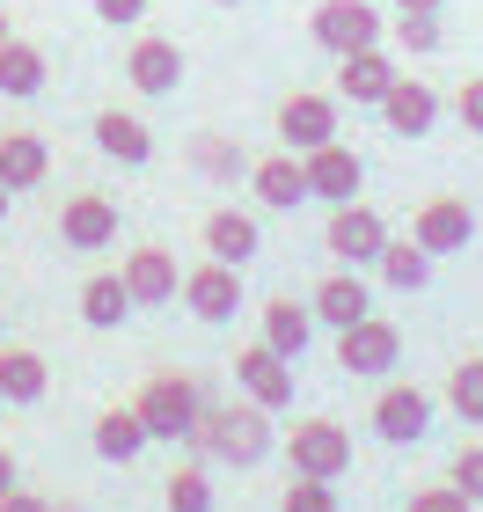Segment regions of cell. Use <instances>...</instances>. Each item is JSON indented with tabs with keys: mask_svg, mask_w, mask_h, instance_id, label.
Wrapping results in <instances>:
<instances>
[{
	"mask_svg": "<svg viewBox=\"0 0 483 512\" xmlns=\"http://www.w3.org/2000/svg\"><path fill=\"white\" fill-rule=\"evenodd\" d=\"M315 44L337 52V59L374 52V44H381V15L366 8V0H322V8H315Z\"/></svg>",
	"mask_w": 483,
	"mask_h": 512,
	"instance_id": "obj_6",
	"label": "cell"
},
{
	"mask_svg": "<svg viewBox=\"0 0 483 512\" xmlns=\"http://www.w3.org/2000/svg\"><path fill=\"white\" fill-rule=\"evenodd\" d=\"M374 315V286H366L359 271H330L315 286V322H330V330H352V322Z\"/></svg>",
	"mask_w": 483,
	"mask_h": 512,
	"instance_id": "obj_15",
	"label": "cell"
},
{
	"mask_svg": "<svg viewBox=\"0 0 483 512\" xmlns=\"http://www.w3.org/2000/svg\"><path fill=\"white\" fill-rule=\"evenodd\" d=\"M293 476H315V483H337L352 469V432L337 425V417H308V425H293Z\"/></svg>",
	"mask_w": 483,
	"mask_h": 512,
	"instance_id": "obj_4",
	"label": "cell"
},
{
	"mask_svg": "<svg viewBox=\"0 0 483 512\" xmlns=\"http://www.w3.org/2000/svg\"><path fill=\"white\" fill-rule=\"evenodd\" d=\"M308 337H315V308H301L293 293L264 300V344H271L279 359H301V352H308Z\"/></svg>",
	"mask_w": 483,
	"mask_h": 512,
	"instance_id": "obj_20",
	"label": "cell"
},
{
	"mask_svg": "<svg viewBox=\"0 0 483 512\" xmlns=\"http://www.w3.org/2000/svg\"><path fill=\"white\" fill-rule=\"evenodd\" d=\"M396 15H440V0H396Z\"/></svg>",
	"mask_w": 483,
	"mask_h": 512,
	"instance_id": "obj_40",
	"label": "cell"
},
{
	"mask_svg": "<svg viewBox=\"0 0 483 512\" xmlns=\"http://www.w3.org/2000/svg\"><path fill=\"white\" fill-rule=\"evenodd\" d=\"M96 15H103V22H140L147 0H96Z\"/></svg>",
	"mask_w": 483,
	"mask_h": 512,
	"instance_id": "obj_37",
	"label": "cell"
},
{
	"mask_svg": "<svg viewBox=\"0 0 483 512\" xmlns=\"http://www.w3.org/2000/svg\"><path fill=\"white\" fill-rule=\"evenodd\" d=\"M279 512H337V483H315V476H293Z\"/></svg>",
	"mask_w": 483,
	"mask_h": 512,
	"instance_id": "obj_31",
	"label": "cell"
},
{
	"mask_svg": "<svg viewBox=\"0 0 483 512\" xmlns=\"http://www.w3.org/2000/svg\"><path fill=\"white\" fill-rule=\"evenodd\" d=\"M198 161H205V176H213V183H235L242 169H257V161H242L235 147H227V139H198V147H191Z\"/></svg>",
	"mask_w": 483,
	"mask_h": 512,
	"instance_id": "obj_32",
	"label": "cell"
},
{
	"mask_svg": "<svg viewBox=\"0 0 483 512\" xmlns=\"http://www.w3.org/2000/svg\"><path fill=\"white\" fill-rule=\"evenodd\" d=\"M0 44H8V15H0Z\"/></svg>",
	"mask_w": 483,
	"mask_h": 512,
	"instance_id": "obj_42",
	"label": "cell"
},
{
	"mask_svg": "<svg viewBox=\"0 0 483 512\" xmlns=\"http://www.w3.org/2000/svg\"><path fill=\"white\" fill-rule=\"evenodd\" d=\"M125 286H132V300H140V308H161V300H176L183 293V271H176V256L169 249H132L125 256Z\"/></svg>",
	"mask_w": 483,
	"mask_h": 512,
	"instance_id": "obj_18",
	"label": "cell"
},
{
	"mask_svg": "<svg viewBox=\"0 0 483 512\" xmlns=\"http://www.w3.org/2000/svg\"><path fill=\"white\" fill-rule=\"evenodd\" d=\"M44 169H52V147L37 132H0V183L8 191H37Z\"/></svg>",
	"mask_w": 483,
	"mask_h": 512,
	"instance_id": "obj_22",
	"label": "cell"
},
{
	"mask_svg": "<svg viewBox=\"0 0 483 512\" xmlns=\"http://www.w3.org/2000/svg\"><path fill=\"white\" fill-rule=\"evenodd\" d=\"M396 81H403V74H396V59H388L381 44H374V52L337 59V96H344V103H374V110H381V96H388Z\"/></svg>",
	"mask_w": 483,
	"mask_h": 512,
	"instance_id": "obj_17",
	"label": "cell"
},
{
	"mask_svg": "<svg viewBox=\"0 0 483 512\" xmlns=\"http://www.w3.org/2000/svg\"><path fill=\"white\" fill-rule=\"evenodd\" d=\"M447 483H454V491H462V498H476V505H483V447H462V454H454Z\"/></svg>",
	"mask_w": 483,
	"mask_h": 512,
	"instance_id": "obj_33",
	"label": "cell"
},
{
	"mask_svg": "<svg viewBox=\"0 0 483 512\" xmlns=\"http://www.w3.org/2000/svg\"><path fill=\"white\" fill-rule=\"evenodd\" d=\"M381 118H388V132H403V139H425L432 125H440V96H432L425 81H396L381 96Z\"/></svg>",
	"mask_w": 483,
	"mask_h": 512,
	"instance_id": "obj_19",
	"label": "cell"
},
{
	"mask_svg": "<svg viewBox=\"0 0 483 512\" xmlns=\"http://www.w3.org/2000/svg\"><path fill=\"white\" fill-rule=\"evenodd\" d=\"M147 417V432L154 439H191L198 432V417H205V403H198V388L183 381V374H154L147 388H140V403H132Z\"/></svg>",
	"mask_w": 483,
	"mask_h": 512,
	"instance_id": "obj_3",
	"label": "cell"
},
{
	"mask_svg": "<svg viewBox=\"0 0 483 512\" xmlns=\"http://www.w3.org/2000/svg\"><path fill=\"white\" fill-rule=\"evenodd\" d=\"M235 381H242L249 403H264V410L293 403V359H279L271 344H242V352H235Z\"/></svg>",
	"mask_w": 483,
	"mask_h": 512,
	"instance_id": "obj_9",
	"label": "cell"
},
{
	"mask_svg": "<svg viewBox=\"0 0 483 512\" xmlns=\"http://www.w3.org/2000/svg\"><path fill=\"white\" fill-rule=\"evenodd\" d=\"M0 96H15V103L44 96V52L37 44H22V37L0 44Z\"/></svg>",
	"mask_w": 483,
	"mask_h": 512,
	"instance_id": "obj_27",
	"label": "cell"
},
{
	"mask_svg": "<svg viewBox=\"0 0 483 512\" xmlns=\"http://www.w3.org/2000/svg\"><path fill=\"white\" fill-rule=\"evenodd\" d=\"M308 161V183H315V198H330V205H352L359 198V183H366V161L344 147V139H330V147H315L301 154Z\"/></svg>",
	"mask_w": 483,
	"mask_h": 512,
	"instance_id": "obj_12",
	"label": "cell"
},
{
	"mask_svg": "<svg viewBox=\"0 0 483 512\" xmlns=\"http://www.w3.org/2000/svg\"><path fill=\"white\" fill-rule=\"evenodd\" d=\"M374 432L388 439V447H418V439L432 432V395L418 381H396L374 395Z\"/></svg>",
	"mask_w": 483,
	"mask_h": 512,
	"instance_id": "obj_8",
	"label": "cell"
},
{
	"mask_svg": "<svg viewBox=\"0 0 483 512\" xmlns=\"http://www.w3.org/2000/svg\"><path fill=\"white\" fill-rule=\"evenodd\" d=\"M161 498H169V512H213V476H205L198 461H183V469L169 476V491H161Z\"/></svg>",
	"mask_w": 483,
	"mask_h": 512,
	"instance_id": "obj_30",
	"label": "cell"
},
{
	"mask_svg": "<svg viewBox=\"0 0 483 512\" xmlns=\"http://www.w3.org/2000/svg\"><path fill=\"white\" fill-rule=\"evenodd\" d=\"M8 491H15V454L0 447V498H8Z\"/></svg>",
	"mask_w": 483,
	"mask_h": 512,
	"instance_id": "obj_39",
	"label": "cell"
},
{
	"mask_svg": "<svg viewBox=\"0 0 483 512\" xmlns=\"http://www.w3.org/2000/svg\"><path fill=\"white\" fill-rule=\"evenodd\" d=\"M279 139H286V154L330 147V139H337V103L330 96H286L279 103Z\"/></svg>",
	"mask_w": 483,
	"mask_h": 512,
	"instance_id": "obj_10",
	"label": "cell"
},
{
	"mask_svg": "<svg viewBox=\"0 0 483 512\" xmlns=\"http://www.w3.org/2000/svg\"><path fill=\"white\" fill-rule=\"evenodd\" d=\"M447 410L462 417V425H483V359H462L447 374Z\"/></svg>",
	"mask_w": 483,
	"mask_h": 512,
	"instance_id": "obj_29",
	"label": "cell"
},
{
	"mask_svg": "<svg viewBox=\"0 0 483 512\" xmlns=\"http://www.w3.org/2000/svg\"><path fill=\"white\" fill-rule=\"evenodd\" d=\"M322 242H330V256H337L344 271H366V264H381V249L396 242V235H388V220L374 213V205H359V198H352V205H337V213H330Z\"/></svg>",
	"mask_w": 483,
	"mask_h": 512,
	"instance_id": "obj_2",
	"label": "cell"
},
{
	"mask_svg": "<svg viewBox=\"0 0 483 512\" xmlns=\"http://www.w3.org/2000/svg\"><path fill=\"white\" fill-rule=\"evenodd\" d=\"M191 447L205 461H235V469H257V461L271 454V410L264 403H220L198 417Z\"/></svg>",
	"mask_w": 483,
	"mask_h": 512,
	"instance_id": "obj_1",
	"label": "cell"
},
{
	"mask_svg": "<svg viewBox=\"0 0 483 512\" xmlns=\"http://www.w3.org/2000/svg\"><path fill=\"white\" fill-rule=\"evenodd\" d=\"M205 249H213L220 256V264H249V256H257L264 249V227L257 220H249V213H235V205H220V213L213 220H205Z\"/></svg>",
	"mask_w": 483,
	"mask_h": 512,
	"instance_id": "obj_21",
	"label": "cell"
},
{
	"mask_svg": "<svg viewBox=\"0 0 483 512\" xmlns=\"http://www.w3.org/2000/svg\"><path fill=\"white\" fill-rule=\"evenodd\" d=\"M403 512H476V498H462L454 483H432V491H418Z\"/></svg>",
	"mask_w": 483,
	"mask_h": 512,
	"instance_id": "obj_35",
	"label": "cell"
},
{
	"mask_svg": "<svg viewBox=\"0 0 483 512\" xmlns=\"http://www.w3.org/2000/svg\"><path fill=\"white\" fill-rule=\"evenodd\" d=\"M396 359H403V337H396V322L366 315V322H352V330H337V366H344V374H359V381H381Z\"/></svg>",
	"mask_w": 483,
	"mask_h": 512,
	"instance_id": "obj_5",
	"label": "cell"
},
{
	"mask_svg": "<svg viewBox=\"0 0 483 512\" xmlns=\"http://www.w3.org/2000/svg\"><path fill=\"white\" fill-rule=\"evenodd\" d=\"M374 271H381L388 293H425V286H432V249H425L418 235H410V242H388Z\"/></svg>",
	"mask_w": 483,
	"mask_h": 512,
	"instance_id": "obj_25",
	"label": "cell"
},
{
	"mask_svg": "<svg viewBox=\"0 0 483 512\" xmlns=\"http://www.w3.org/2000/svg\"><path fill=\"white\" fill-rule=\"evenodd\" d=\"M59 235H66V249H110L118 242V205H110L103 191H81L59 213Z\"/></svg>",
	"mask_w": 483,
	"mask_h": 512,
	"instance_id": "obj_16",
	"label": "cell"
},
{
	"mask_svg": "<svg viewBox=\"0 0 483 512\" xmlns=\"http://www.w3.org/2000/svg\"><path fill=\"white\" fill-rule=\"evenodd\" d=\"M132 308H140V300H132L125 271H103V278H88V286H81V322H88V330H118Z\"/></svg>",
	"mask_w": 483,
	"mask_h": 512,
	"instance_id": "obj_24",
	"label": "cell"
},
{
	"mask_svg": "<svg viewBox=\"0 0 483 512\" xmlns=\"http://www.w3.org/2000/svg\"><path fill=\"white\" fill-rule=\"evenodd\" d=\"M454 118H462V125L483 139V74H476V81H462V103H454Z\"/></svg>",
	"mask_w": 483,
	"mask_h": 512,
	"instance_id": "obj_36",
	"label": "cell"
},
{
	"mask_svg": "<svg viewBox=\"0 0 483 512\" xmlns=\"http://www.w3.org/2000/svg\"><path fill=\"white\" fill-rule=\"evenodd\" d=\"M183 308L198 322H235L242 315V271L220 264V256H205L198 271H183Z\"/></svg>",
	"mask_w": 483,
	"mask_h": 512,
	"instance_id": "obj_7",
	"label": "cell"
},
{
	"mask_svg": "<svg viewBox=\"0 0 483 512\" xmlns=\"http://www.w3.org/2000/svg\"><path fill=\"white\" fill-rule=\"evenodd\" d=\"M410 235H418L432 256H454V249H469L476 235V213H469V198H432L418 220H410Z\"/></svg>",
	"mask_w": 483,
	"mask_h": 512,
	"instance_id": "obj_14",
	"label": "cell"
},
{
	"mask_svg": "<svg viewBox=\"0 0 483 512\" xmlns=\"http://www.w3.org/2000/svg\"><path fill=\"white\" fill-rule=\"evenodd\" d=\"M44 359L37 352H22V344H0V395H8V403H37L44 395Z\"/></svg>",
	"mask_w": 483,
	"mask_h": 512,
	"instance_id": "obj_28",
	"label": "cell"
},
{
	"mask_svg": "<svg viewBox=\"0 0 483 512\" xmlns=\"http://www.w3.org/2000/svg\"><path fill=\"white\" fill-rule=\"evenodd\" d=\"M0 410H8V395H0Z\"/></svg>",
	"mask_w": 483,
	"mask_h": 512,
	"instance_id": "obj_43",
	"label": "cell"
},
{
	"mask_svg": "<svg viewBox=\"0 0 483 512\" xmlns=\"http://www.w3.org/2000/svg\"><path fill=\"white\" fill-rule=\"evenodd\" d=\"M96 147L110 161H125V169H140V161H154V132L132 118V110H103L96 118Z\"/></svg>",
	"mask_w": 483,
	"mask_h": 512,
	"instance_id": "obj_23",
	"label": "cell"
},
{
	"mask_svg": "<svg viewBox=\"0 0 483 512\" xmlns=\"http://www.w3.org/2000/svg\"><path fill=\"white\" fill-rule=\"evenodd\" d=\"M8 198H15V191H8V183H0V227H8Z\"/></svg>",
	"mask_w": 483,
	"mask_h": 512,
	"instance_id": "obj_41",
	"label": "cell"
},
{
	"mask_svg": "<svg viewBox=\"0 0 483 512\" xmlns=\"http://www.w3.org/2000/svg\"><path fill=\"white\" fill-rule=\"evenodd\" d=\"M147 439H154V432H147L140 410H103V417H96V454H103V461H140Z\"/></svg>",
	"mask_w": 483,
	"mask_h": 512,
	"instance_id": "obj_26",
	"label": "cell"
},
{
	"mask_svg": "<svg viewBox=\"0 0 483 512\" xmlns=\"http://www.w3.org/2000/svg\"><path fill=\"white\" fill-rule=\"evenodd\" d=\"M0 512H59V505H44V498H30V491H8V498H0Z\"/></svg>",
	"mask_w": 483,
	"mask_h": 512,
	"instance_id": "obj_38",
	"label": "cell"
},
{
	"mask_svg": "<svg viewBox=\"0 0 483 512\" xmlns=\"http://www.w3.org/2000/svg\"><path fill=\"white\" fill-rule=\"evenodd\" d=\"M125 81L140 88V96H176V88H183V52L169 37H140L125 52Z\"/></svg>",
	"mask_w": 483,
	"mask_h": 512,
	"instance_id": "obj_11",
	"label": "cell"
},
{
	"mask_svg": "<svg viewBox=\"0 0 483 512\" xmlns=\"http://www.w3.org/2000/svg\"><path fill=\"white\" fill-rule=\"evenodd\" d=\"M249 183H257V198L271 205V213H301V205L315 198L301 154H271V161H257V169H249Z\"/></svg>",
	"mask_w": 483,
	"mask_h": 512,
	"instance_id": "obj_13",
	"label": "cell"
},
{
	"mask_svg": "<svg viewBox=\"0 0 483 512\" xmlns=\"http://www.w3.org/2000/svg\"><path fill=\"white\" fill-rule=\"evenodd\" d=\"M396 44L403 52H432L440 44V15H396Z\"/></svg>",
	"mask_w": 483,
	"mask_h": 512,
	"instance_id": "obj_34",
	"label": "cell"
}]
</instances>
